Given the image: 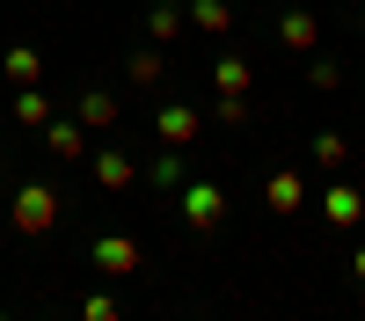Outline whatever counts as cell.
<instances>
[{
  "label": "cell",
  "instance_id": "ffe728a7",
  "mask_svg": "<svg viewBox=\"0 0 365 321\" xmlns=\"http://www.w3.org/2000/svg\"><path fill=\"white\" fill-rule=\"evenodd\" d=\"M307 80H314L322 95H329V88H344V66H336V58H322V51H314V58H307Z\"/></svg>",
  "mask_w": 365,
  "mask_h": 321
},
{
  "label": "cell",
  "instance_id": "5bb4252c",
  "mask_svg": "<svg viewBox=\"0 0 365 321\" xmlns=\"http://www.w3.org/2000/svg\"><path fill=\"white\" fill-rule=\"evenodd\" d=\"M0 73H8V88H37V80H44V58L29 51V44H15L8 58H0Z\"/></svg>",
  "mask_w": 365,
  "mask_h": 321
},
{
  "label": "cell",
  "instance_id": "5b68a950",
  "mask_svg": "<svg viewBox=\"0 0 365 321\" xmlns=\"http://www.w3.org/2000/svg\"><path fill=\"white\" fill-rule=\"evenodd\" d=\"M322 219H329V226H358V219H365V190L336 175V183L322 190Z\"/></svg>",
  "mask_w": 365,
  "mask_h": 321
},
{
  "label": "cell",
  "instance_id": "44dd1931",
  "mask_svg": "<svg viewBox=\"0 0 365 321\" xmlns=\"http://www.w3.org/2000/svg\"><path fill=\"white\" fill-rule=\"evenodd\" d=\"M81 314H88V321H117V300H110V292H96V300H88Z\"/></svg>",
  "mask_w": 365,
  "mask_h": 321
},
{
  "label": "cell",
  "instance_id": "cb8c5ba5",
  "mask_svg": "<svg viewBox=\"0 0 365 321\" xmlns=\"http://www.w3.org/2000/svg\"><path fill=\"white\" fill-rule=\"evenodd\" d=\"M0 168H8V161H0Z\"/></svg>",
  "mask_w": 365,
  "mask_h": 321
},
{
  "label": "cell",
  "instance_id": "d6986e66",
  "mask_svg": "<svg viewBox=\"0 0 365 321\" xmlns=\"http://www.w3.org/2000/svg\"><path fill=\"white\" fill-rule=\"evenodd\" d=\"M212 117H220L227 132H241V125H249V95H220V102H212Z\"/></svg>",
  "mask_w": 365,
  "mask_h": 321
},
{
  "label": "cell",
  "instance_id": "9a60e30c",
  "mask_svg": "<svg viewBox=\"0 0 365 321\" xmlns=\"http://www.w3.org/2000/svg\"><path fill=\"white\" fill-rule=\"evenodd\" d=\"M15 125H29V132L51 125V95L44 88H15Z\"/></svg>",
  "mask_w": 365,
  "mask_h": 321
},
{
  "label": "cell",
  "instance_id": "ba28073f",
  "mask_svg": "<svg viewBox=\"0 0 365 321\" xmlns=\"http://www.w3.org/2000/svg\"><path fill=\"white\" fill-rule=\"evenodd\" d=\"M88 168H96V183H103V190H132V175H139V161L125 154V146H103V154H88Z\"/></svg>",
  "mask_w": 365,
  "mask_h": 321
},
{
  "label": "cell",
  "instance_id": "52a82bcc",
  "mask_svg": "<svg viewBox=\"0 0 365 321\" xmlns=\"http://www.w3.org/2000/svg\"><path fill=\"white\" fill-rule=\"evenodd\" d=\"M154 132H161V146H190V139L205 132V110H190V102H168V110L154 117Z\"/></svg>",
  "mask_w": 365,
  "mask_h": 321
},
{
  "label": "cell",
  "instance_id": "9c48e42d",
  "mask_svg": "<svg viewBox=\"0 0 365 321\" xmlns=\"http://www.w3.org/2000/svg\"><path fill=\"white\" fill-rule=\"evenodd\" d=\"M44 146H51L58 161H88V125H81V117H51V125H44Z\"/></svg>",
  "mask_w": 365,
  "mask_h": 321
},
{
  "label": "cell",
  "instance_id": "7a4b0ae2",
  "mask_svg": "<svg viewBox=\"0 0 365 321\" xmlns=\"http://www.w3.org/2000/svg\"><path fill=\"white\" fill-rule=\"evenodd\" d=\"M175 197H182V226H190V233H220V226H227V190L212 183V175L182 183Z\"/></svg>",
  "mask_w": 365,
  "mask_h": 321
},
{
  "label": "cell",
  "instance_id": "8fae6325",
  "mask_svg": "<svg viewBox=\"0 0 365 321\" xmlns=\"http://www.w3.org/2000/svg\"><path fill=\"white\" fill-rule=\"evenodd\" d=\"M212 88H220V95H249V88H256V66H249L241 51H227L220 66H212Z\"/></svg>",
  "mask_w": 365,
  "mask_h": 321
},
{
  "label": "cell",
  "instance_id": "ac0fdd59",
  "mask_svg": "<svg viewBox=\"0 0 365 321\" xmlns=\"http://www.w3.org/2000/svg\"><path fill=\"white\" fill-rule=\"evenodd\" d=\"M344 161H351V139L344 132H322L314 139V168H344Z\"/></svg>",
  "mask_w": 365,
  "mask_h": 321
},
{
  "label": "cell",
  "instance_id": "7402d4cb",
  "mask_svg": "<svg viewBox=\"0 0 365 321\" xmlns=\"http://www.w3.org/2000/svg\"><path fill=\"white\" fill-rule=\"evenodd\" d=\"M351 278H358V285H365V241H358V256H351Z\"/></svg>",
  "mask_w": 365,
  "mask_h": 321
},
{
  "label": "cell",
  "instance_id": "3957f363",
  "mask_svg": "<svg viewBox=\"0 0 365 321\" xmlns=\"http://www.w3.org/2000/svg\"><path fill=\"white\" fill-rule=\"evenodd\" d=\"M299 204H307V175H299V168H270V183H263V212H270V219H292Z\"/></svg>",
  "mask_w": 365,
  "mask_h": 321
},
{
  "label": "cell",
  "instance_id": "30bf717a",
  "mask_svg": "<svg viewBox=\"0 0 365 321\" xmlns=\"http://www.w3.org/2000/svg\"><path fill=\"white\" fill-rule=\"evenodd\" d=\"M139 175H146L154 190H182V183H190V161H182V146H161V154L146 161Z\"/></svg>",
  "mask_w": 365,
  "mask_h": 321
},
{
  "label": "cell",
  "instance_id": "4fadbf2b",
  "mask_svg": "<svg viewBox=\"0 0 365 321\" xmlns=\"http://www.w3.org/2000/svg\"><path fill=\"white\" fill-rule=\"evenodd\" d=\"M182 15H190L205 37H227V29H234V8H227V0H182Z\"/></svg>",
  "mask_w": 365,
  "mask_h": 321
},
{
  "label": "cell",
  "instance_id": "277c9868",
  "mask_svg": "<svg viewBox=\"0 0 365 321\" xmlns=\"http://www.w3.org/2000/svg\"><path fill=\"white\" fill-rule=\"evenodd\" d=\"M88 256H96V270H103V278H132L146 248L132 241V233H103V241H96V248H88Z\"/></svg>",
  "mask_w": 365,
  "mask_h": 321
},
{
  "label": "cell",
  "instance_id": "7c38bea8",
  "mask_svg": "<svg viewBox=\"0 0 365 321\" xmlns=\"http://www.w3.org/2000/svg\"><path fill=\"white\" fill-rule=\"evenodd\" d=\"M73 117H81L88 132H110V125H117V117H125V110H117V95H110V88H88V95H81V110H73Z\"/></svg>",
  "mask_w": 365,
  "mask_h": 321
},
{
  "label": "cell",
  "instance_id": "2e32d148",
  "mask_svg": "<svg viewBox=\"0 0 365 321\" xmlns=\"http://www.w3.org/2000/svg\"><path fill=\"white\" fill-rule=\"evenodd\" d=\"M146 37H154V44H175V37H182V0H154V15H146Z\"/></svg>",
  "mask_w": 365,
  "mask_h": 321
},
{
  "label": "cell",
  "instance_id": "6da1fadb",
  "mask_svg": "<svg viewBox=\"0 0 365 321\" xmlns=\"http://www.w3.org/2000/svg\"><path fill=\"white\" fill-rule=\"evenodd\" d=\"M8 219H15V233H51L58 226V190L51 183H15V197H8Z\"/></svg>",
  "mask_w": 365,
  "mask_h": 321
},
{
  "label": "cell",
  "instance_id": "603a6c76",
  "mask_svg": "<svg viewBox=\"0 0 365 321\" xmlns=\"http://www.w3.org/2000/svg\"><path fill=\"white\" fill-rule=\"evenodd\" d=\"M358 37H365V8H358Z\"/></svg>",
  "mask_w": 365,
  "mask_h": 321
},
{
  "label": "cell",
  "instance_id": "e0dca14e",
  "mask_svg": "<svg viewBox=\"0 0 365 321\" xmlns=\"http://www.w3.org/2000/svg\"><path fill=\"white\" fill-rule=\"evenodd\" d=\"M161 66H168L161 51H132V58H125V73H132V88H154V80H161Z\"/></svg>",
  "mask_w": 365,
  "mask_h": 321
},
{
  "label": "cell",
  "instance_id": "8992f818",
  "mask_svg": "<svg viewBox=\"0 0 365 321\" xmlns=\"http://www.w3.org/2000/svg\"><path fill=\"white\" fill-rule=\"evenodd\" d=\"M278 44H285V51H299V58L322 51V22H314L307 8H285V15H278Z\"/></svg>",
  "mask_w": 365,
  "mask_h": 321
}]
</instances>
